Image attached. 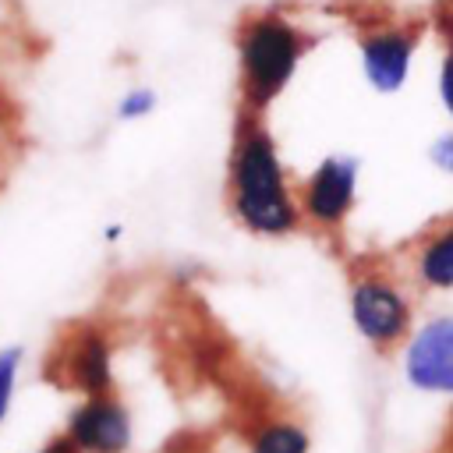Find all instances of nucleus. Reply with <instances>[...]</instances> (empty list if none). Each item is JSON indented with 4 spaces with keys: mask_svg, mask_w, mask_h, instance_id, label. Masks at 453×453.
I'll list each match as a JSON object with an SVG mask.
<instances>
[{
    "mask_svg": "<svg viewBox=\"0 0 453 453\" xmlns=\"http://www.w3.org/2000/svg\"><path fill=\"white\" fill-rule=\"evenodd\" d=\"M403 375L418 393H453V315L414 329L403 350Z\"/></svg>",
    "mask_w": 453,
    "mask_h": 453,
    "instance_id": "obj_6",
    "label": "nucleus"
},
{
    "mask_svg": "<svg viewBox=\"0 0 453 453\" xmlns=\"http://www.w3.org/2000/svg\"><path fill=\"white\" fill-rule=\"evenodd\" d=\"M428 163H432L435 170H442V173L453 177V124H449L446 131H439V134L428 142Z\"/></svg>",
    "mask_w": 453,
    "mask_h": 453,
    "instance_id": "obj_14",
    "label": "nucleus"
},
{
    "mask_svg": "<svg viewBox=\"0 0 453 453\" xmlns=\"http://www.w3.org/2000/svg\"><path fill=\"white\" fill-rule=\"evenodd\" d=\"M357 191H361V159L354 152H329L301 180L297 191L301 219H308L319 230H340L357 205Z\"/></svg>",
    "mask_w": 453,
    "mask_h": 453,
    "instance_id": "obj_4",
    "label": "nucleus"
},
{
    "mask_svg": "<svg viewBox=\"0 0 453 453\" xmlns=\"http://www.w3.org/2000/svg\"><path fill=\"white\" fill-rule=\"evenodd\" d=\"M414 276L428 290H453V219L425 234L414 251Z\"/></svg>",
    "mask_w": 453,
    "mask_h": 453,
    "instance_id": "obj_9",
    "label": "nucleus"
},
{
    "mask_svg": "<svg viewBox=\"0 0 453 453\" xmlns=\"http://www.w3.org/2000/svg\"><path fill=\"white\" fill-rule=\"evenodd\" d=\"M64 435L78 453H124L131 446V414L113 393L85 396L71 411Z\"/></svg>",
    "mask_w": 453,
    "mask_h": 453,
    "instance_id": "obj_7",
    "label": "nucleus"
},
{
    "mask_svg": "<svg viewBox=\"0 0 453 453\" xmlns=\"http://www.w3.org/2000/svg\"><path fill=\"white\" fill-rule=\"evenodd\" d=\"M18 368H21V347H4L0 350V421L11 411V396L18 386Z\"/></svg>",
    "mask_w": 453,
    "mask_h": 453,
    "instance_id": "obj_13",
    "label": "nucleus"
},
{
    "mask_svg": "<svg viewBox=\"0 0 453 453\" xmlns=\"http://www.w3.org/2000/svg\"><path fill=\"white\" fill-rule=\"evenodd\" d=\"M64 372H67V382L78 393H85V396H106V393H113V354H110V340L99 329H81L67 343Z\"/></svg>",
    "mask_w": 453,
    "mask_h": 453,
    "instance_id": "obj_8",
    "label": "nucleus"
},
{
    "mask_svg": "<svg viewBox=\"0 0 453 453\" xmlns=\"http://www.w3.org/2000/svg\"><path fill=\"white\" fill-rule=\"evenodd\" d=\"M435 96H439V106H442L446 120L453 124V21L446 25V39H442L439 67H435Z\"/></svg>",
    "mask_w": 453,
    "mask_h": 453,
    "instance_id": "obj_12",
    "label": "nucleus"
},
{
    "mask_svg": "<svg viewBox=\"0 0 453 453\" xmlns=\"http://www.w3.org/2000/svg\"><path fill=\"white\" fill-rule=\"evenodd\" d=\"M226 209L255 237H287L301 226V205L290 188L280 145L255 110H237L226 156Z\"/></svg>",
    "mask_w": 453,
    "mask_h": 453,
    "instance_id": "obj_1",
    "label": "nucleus"
},
{
    "mask_svg": "<svg viewBox=\"0 0 453 453\" xmlns=\"http://www.w3.org/2000/svg\"><path fill=\"white\" fill-rule=\"evenodd\" d=\"M425 42V25L411 18H379L357 28L354 53L365 85L375 96H400L414 74Z\"/></svg>",
    "mask_w": 453,
    "mask_h": 453,
    "instance_id": "obj_3",
    "label": "nucleus"
},
{
    "mask_svg": "<svg viewBox=\"0 0 453 453\" xmlns=\"http://www.w3.org/2000/svg\"><path fill=\"white\" fill-rule=\"evenodd\" d=\"M350 319L372 347H393L411 326V301L389 276L368 273L350 287Z\"/></svg>",
    "mask_w": 453,
    "mask_h": 453,
    "instance_id": "obj_5",
    "label": "nucleus"
},
{
    "mask_svg": "<svg viewBox=\"0 0 453 453\" xmlns=\"http://www.w3.org/2000/svg\"><path fill=\"white\" fill-rule=\"evenodd\" d=\"M156 106H159V92L152 85H131L120 92L113 113L120 124H138V120H149L156 113Z\"/></svg>",
    "mask_w": 453,
    "mask_h": 453,
    "instance_id": "obj_11",
    "label": "nucleus"
},
{
    "mask_svg": "<svg viewBox=\"0 0 453 453\" xmlns=\"http://www.w3.org/2000/svg\"><path fill=\"white\" fill-rule=\"evenodd\" d=\"M230 42L237 99L244 110L265 113L294 85L304 57L319 46V32L287 7H248L234 25Z\"/></svg>",
    "mask_w": 453,
    "mask_h": 453,
    "instance_id": "obj_2",
    "label": "nucleus"
},
{
    "mask_svg": "<svg viewBox=\"0 0 453 453\" xmlns=\"http://www.w3.org/2000/svg\"><path fill=\"white\" fill-rule=\"evenodd\" d=\"M251 453H308V435L294 421H269L258 428Z\"/></svg>",
    "mask_w": 453,
    "mask_h": 453,
    "instance_id": "obj_10",
    "label": "nucleus"
},
{
    "mask_svg": "<svg viewBox=\"0 0 453 453\" xmlns=\"http://www.w3.org/2000/svg\"><path fill=\"white\" fill-rule=\"evenodd\" d=\"M35 453H78V449L71 446V439H67V435H57V439H50L42 449H35Z\"/></svg>",
    "mask_w": 453,
    "mask_h": 453,
    "instance_id": "obj_15",
    "label": "nucleus"
}]
</instances>
